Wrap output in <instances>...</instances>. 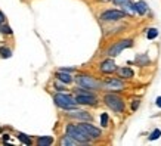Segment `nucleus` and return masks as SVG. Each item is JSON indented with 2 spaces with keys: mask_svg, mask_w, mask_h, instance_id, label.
Listing matches in <instances>:
<instances>
[{
  "mask_svg": "<svg viewBox=\"0 0 161 146\" xmlns=\"http://www.w3.org/2000/svg\"><path fill=\"white\" fill-rule=\"evenodd\" d=\"M133 46V41L130 39H126V40H120V41H117V43H114L111 46V47H108L107 50V55L108 56H111V58H114V56H117V55H120L124 50V49H129Z\"/></svg>",
  "mask_w": 161,
  "mask_h": 146,
  "instance_id": "6",
  "label": "nucleus"
},
{
  "mask_svg": "<svg viewBox=\"0 0 161 146\" xmlns=\"http://www.w3.org/2000/svg\"><path fill=\"white\" fill-rule=\"evenodd\" d=\"M103 102L114 112H124V108H126L124 100H123L120 96L114 95V93H107V95L103 96Z\"/></svg>",
  "mask_w": 161,
  "mask_h": 146,
  "instance_id": "3",
  "label": "nucleus"
},
{
  "mask_svg": "<svg viewBox=\"0 0 161 146\" xmlns=\"http://www.w3.org/2000/svg\"><path fill=\"white\" fill-rule=\"evenodd\" d=\"M115 5H124V3H127V2H130V0H112Z\"/></svg>",
  "mask_w": 161,
  "mask_h": 146,
  "instance_id": "27",
  "label": "nucleus"
},
{
  "mask_svg": "<svg viewBox=\"0 0 161 146\" xmlns=\"http://www.w3.org/2000/svg\"><path fill=\"white\" fill-rule=\"evenodd\" d=\"M101 87L103 90H109V92H120V90H124V83L121 80H117V78H108L107 81L101 83Z\"/></svg>",
  "mask_w": 161,
  "mask_h": 146,
  "instance_id": "8",
  "label": "nucleus"
},
{
  "mask_svg": "<svg viewBox=\"0 0 161 146\" xmlns=\"http://www.w3.org/2000/svg\"><path fill=\"white\" fill-rule=\"evenodd\" d=\"M99 2H109V0H99Z\"/></svg>",
  "mask_w": 161,
  "mask_h": 146,
  "instance_id": "30",
  "label": "nucleus"
},
{
  "mask_svg": "<svg viewBox=\"0 0 161 146\" xmlns=\"http://www.w3.org/2000/svg\"><path fill=\"white\" fill-rule=\"evenodd\" d=\"M99 71L103 74H112L117 71V65L114 62V59H105L99 63Z\"/></svg>",
  "mask_w": 161,
  "mask_h": 146,
  "instance_id": "11",
  "label": "nucleus"
},
{
  "mask_svg": "<svg viewBox=\"0 0 161 146\" xmlns=\"http://www.w3.org/2000/svg\"><path fill=\"white\" fill-rule=\"evenodd\" d=\"M75 83L83 89H89V90H99L101 89V81L95 80L90 75H86V74H78L75 77Z\"/></svg>",
  "mask_w": 161,
  "mask_h": 146,
  "instance_id": "5",
  "label": "nucleus"
},
{
  "mask_svg": "<svg viewBox=\"0 0 161 146\" xmlns=\"http://www.w3.org/2000/svg\"><path fill=\"white\" fill-rule=\"evenodd\" d=\"M55 89H56L58 92H65V90H67V89H65V86L62 84V81H61V84L56 81V83H55Z\"/></svg>",
  "mask_w": 161,
  "mask_h": 146,
  "instance_id": "25",
  "label": "nucleus"
},
{
  "mask_svg": "<svg viewBox=\"0 0 161 146\" xmlns=\"http://www.w3.org/2000/svg\"><path fill=\"white\" fill-rule=\"evenodd\" d=\"M53 100H55V103H56L59 108H62V109H73V108L77 106L75 99H74L71 95H67L65 92H58L53 96Z\"/></svg>",
  "mask_w": 161,
  "mask_h": 146,
  "instance_id": "4",
  "label": "nucleus"
},
{
  "mask_svg": "<svg viewBox=\"0 0 161 146\" xmlns=\"http://www.w3.org/2000/svg\"><path fill=\"white\" fill-rule=\"evenodd\" d=\"M121 6H123V12H124L126 15H130V16H132V15L136 14V10H135V5H132L130 2H127V3H124V5H121Z\"/></svg>",
  "mask_w": 161,
  "mask_h": 146,
  "instance_id": "17",
  "label": "nucleus"
},
{
  "mask_svg": "<svg viewBox=\"0 0 161 146\" xmlns=\"http://www.w3.org/2000/svg\"><path fill=\"white\" fill-rule=\"evenodd\" d=\"M118 77L121 78H132L133 77V71L130 68H117Z\"/></svg>",
  "mask_w": 161,
  "mask_h": 146,
  "instance_id": "16",
  "label": "nucleus"
},
{
  "mask_svg": "<svg viewBox=\"0 0 161 146\" xmlns=\"http://www.w3.org/2000/svg\"><path fill=\"white\" fill-rule=\"evenodd\" d=\"M0 56L5 59L10 58V56H12V50H10L9 47H0Z\"/></svg>",
  "mask_w": 161,
  "mask_h": 146,
  "instance_id": "21",
  "label": "nucleus"
},
{
  "mask_svg": "<svg viewBox=\"0 0 161 146\" xmlns=\"http://www.w3.org/2000/svg\"><path fill=\"white\" fill-rule=\"evenodd\" d=\"M59 145L61 146H74V145H78L77 140H74L71 136H68V134H65V136L61 139V142H59Z\"/></svg>",
  "mask_w": 161,
  "mask_h": 146,
  "instance_id": "13",
  "label": "nucleus"
},
{
  "mask_svg": "<svg viewBox=\"0 0 161 146\" xmlns=\"http://www.w3.org/2000/svg\"><path fill=\"white\" fill-rule=\"evenodd\" d=\"M67 134L73 137L74 140H77L78 145H87V143L92 142V139H90L77 124H68V126H67Z\"/></svg>",
  "mask_w": 161,
  "mask_h": 146,
  "instance_id": "2",
  "label": "nucleus"
},
{
  "mask_svg": "<svg viewBox=\"0 0 161 146\" xmlns=\"http://www.w3.org/2000/svg\"><path fill=\"white\" fill-rule=\"evenodd\" d=\"M127 15L123 12V10H117V9H109V10H105L101 14V19L102 21H107V22H111V21H120L123 18H126Z\"/></svg>",
  "mask_w": 161,
  "mask_h": 146,
  "instance_id": "9",
  "label": "nucleus"
},
{
  "mask_svg": "<svg viewBox=\"0 0 161 146\" xmlns=\"http://www.w3.org/2000/svg\"><path fill=\"white\" fill-rule=\"evenodd\" d=\"M108 121H109V118H108V114H102L101 115V124H102L103 127L108 126Z\"/></svg>",
  "mask_w": 161,
  "mask_h": 146,
  "instance_id": "24",
  "label": "nucleus"
},
{
  "mask_svg": "<svg viewBox=\"0 0 161 146\" xmlns=\"http://www.w3.org/2000/svg\"><path fill=\"white\" fill-rule=\"evenodd\" d=\"M136 62H137V65L145 67V65H148V62H149V58H148V55H139L136 58Z\"/></svg>",
  "mask_w": 161,
  "mask_h": 146,
  "instance_id": "18",
  "label": "nucleus"
},
{
  "mask_svg": "<svg viewBox=\"0 0 161 146\" xmlns=\"http://www.w3.org/2000/svg\"><path fill=\"white\" fill-rule=\"evenodd\" d=\"M69 112H67V115L69 118H75V120H81V121H92V115L86 111H81V109H68Z\"/></svg>",
  "mask_w": 161,
  "mask_h": 146,
  "instance_id": "10",
  "label": "nucleus"
},
{
  "mask_svg": "<svg viewBox=\"0 0 161 146\" xmlns=\"http://www.w3.org/2000/svg\"><path fill=\"white\" fill-rule=\"evenodd\" d=\"M135 10H136V14H139V15H145V14H147V10H148L147 3H145L143 0L137 2L136 5H135Z\"/></svg>",
  "mask_w": 161,
  "mask_h": 146,
  "instance_id": "15",
  "label": "nucleus"
},
{
  "mask_svg": "<svg viewBox=\"0 0 161 146\" xmlns=\"http://www.w3.org/2000/svg\"><path fill=\"white\" fill-rule=\"evenodd\" d=\"M157 106H160V108H161V96H160V97H157Z\"/></svg>",
  "mask_w": 161,
  "mask_h": 146,
  "instance_id": "28",
  "label": "nucleus"
},
{
  "mask_svg": "<svg viewBox=\"0 0 161 146\" xmlns=\"http://www.w3.org/2000/svg\"><path fill=\"white\" fill-rule=\"evenodd\" d=\"M157 35H158V30H157V28H149V30H148L147 37H148L149 40H154Z\"/></svg>",
  "mask_w": 161,
  "mask_h": 146,
  "instance_id": "22",
  "label": "nucleus"
},
{
  "mask_svg": "<svg viewBox=\"0 0 161 146\" xmlns=\"http://www.w3.org/2000/svg\"><path fill=\"white\" fill-rule=\"evenodd\" d=\"M53 143V137L52 136H42L37 139V145L39 146H50Z\"/></svg>",
  "mask_w": 161,
  "mask_h": 146,
  "instance_id": "14",
  "label": "nucleus"
},
{
  "mask_svg": "<svg viewBox=\"0 0 161 146\" xmlns=\"http://www.w3.org/2000/svg\"><path fill=\"white\" fill-rule=\"evenodd\" d=\"M75 93H77V96L74 99H75L77 105H90V106L98 105V97L95 96L92 92H89L87 89L78 87L75 89Z\"/></svg>",
  "mask_w": 161,
  "mask_h": 146,
  "instance_id": "1",
  "label": "nucleus"
},
{
  "mask_svg": "<svg viewBox=\"0 0 161 146\" xmlns=\"http://www.w3.org/2000/svg\"><path fill=\"white\" fill-rule=\"evenodd\" d=\"M0 33H2V34H6V35H12L14 31H12V28H10L8 24L2 22V24H0Z\"/></svg>",
  "mask_w": 161,
  "mask_h": 146,
  "instance_id": "19",
  "label": "nucleus"
},
{
  "mask_svg": "<svg viewBox=\"0 0 161 146\" xmlns=\"http://www.w3.org/2000/svg\"><path fill=\"white\" fill-rule=\"evenodd\" d=\"M55 77H56V80L58 81H62L64 84H69L73 83V75L69 73H67V71H62V69H58L56 73H55Z\"/></svg>",
  "mask_w": 161,
  "mask_h": 146,
  "instance_id": "12",
  "label": "nucleus"
},
{
  "mask_svg": "<svg viewBox=\"0 0 161 146\" xmlns=\"http://www.w3.org/2000/svg\"><path fill=\"white\" fill-rule=\"evenodd\" d=\"M8 140H9V134H5V136H3V142L6 143Z\"/></svg>",
  "mask_w": 161,
  "mask_h": 146,
  "instance_id": "29",
  "label": "nucleus"
},
{
  "mask_svg": "<svg viewBox=\"0 0 161 146\" xmlns=\"http://www.w3.org/2000/svg\"><path fill=\"white\" fill-rule=\"evenodd\" d=\"M137 108H139V99H135L132 103V111H136Z\"/></svg>",
  "mask_w": 161,
  "mask_h": 146,
  "instance_id": "26",
  "label": "nucleus"
},
{
  "mask_svg": "<svg viewBox=\"0 0 161 146\" xmlns=\"http://www.w3.org/2000/svg\"><path fill=\"white\" fill-rule=\"evenodd\" d=\"M160 136H161V130H158V128H157V130H154V132L151 133V136H149V140H157V139H158Z\"/></svg>",
  "mask_w": 161,
  "mask_h": 146,
  "instance_id": "23",
  "label": "nucleus"
},
{
  "mask_svg": "<svg viewBox=\"0 0 161 146\" xmlns=\"http://www.w3.org/2000/svg\"><path fill=\"white\" fill-rule=\"evenodd\" d=\"M81 130H83L86 134H87L90 139H99V137L102 136V132H101V128H98V127L92 126V124H89L87 121H81L80 124H77Z\"/></svg>",
  "mask_w": 161,
  "mask_h": 146,
  "instance_id": "7",
  "label": "nucleus"
},
{
  "mask_svg": "<svg viewBox=\"0 0 161 146\" xmlns=\"http://www.w3.org/2000/svg\"><path fill=\"white\" fill-rule=\"evenodd\" d=\"M18 139H19L22 143H25V145H33L31 137H28L27 134H24V133H18Z\"/></svg>",
  "mask_w": 161,
  "mask_h": 146,
  "instance_id": "20",
  "label": "nucleus"
}]
</instances>
